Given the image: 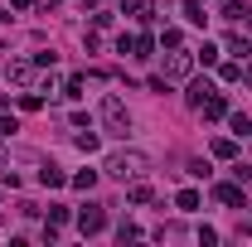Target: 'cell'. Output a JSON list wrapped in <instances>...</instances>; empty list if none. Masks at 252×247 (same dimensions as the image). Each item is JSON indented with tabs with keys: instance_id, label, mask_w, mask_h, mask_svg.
Returning a JSON list of instances; mask_svg holds the SVG:
<instances>
[{
	"instance_id": "1",
	"label": "cell",
	"mask_w": 252,
	"mask_h": 247,
	"mask_svg": "<svg viewBox=\"0 0 252 247\" xmlns=\"http://www.w3.org/2000/svg\"><path fill=\"white\" fill-rule=\"evenodd\" d=\"M102 170H107V175H112V180H141V175H146V170H151V160H146V155L141 151H112L107 155V165H102Z\"/></svg>"
},
{
	"instance_id": "2",
	"label": "cell",
	"mask_w": 252,
	"mask_h": 247,
	"mask_svg": "<svg viewBox=\"0 0 252 247\" xmlns=\"http://www.w3.org/2000/svg\"><path fill=\"white\" fill-rule=\"evenodd\" d=\"M97 117H102V131H107V136H126V131H131V112H126V102H122L117 93L102 97Z\"/></svg>"
},
{
	"instance_id": "3",
	"label": "cell",
	"mask_w": 252,
	"mask_h": 247,
	"mask_svg": "<svg viewBox=\"0 0 252 247\" xmlns=\"http://www.w3.org/2000/svg\"><path fill=\"white\" fill-rule=\"evenodd\" d=\"M102 228H107V209H102V204H83V209H78V233H83V238H97Z\"/></svg>"
},
{
	"instance_id": "4",
	"label": "cell",
	"mask_w": 252,
	"mask_h": 247,
	"mask_svg": "<svg viewBox=\"0 0 252 247\" xmlns=\"http://www.w3.org/2000/svg\"><path fill=\"white\" fill-rule=\"evenodd\" d=\"M194 112H199L204 122H219V117H228V97H223L219 88H209V93L194 102Z\"/></svg>"
},
{
	"instance_id": "5",
	"label": "cell",
	"mask_w": 252,
	"mask_h": 247,
	"mask_svg": "<svg viewBox=\"0 0 252 247\" xmlns=\"http://www.w3.org/2000/svg\"><path fill=\"white\" fill-rule=\"evenodd\" d=\"M10 83H15V88H34V83H39V63L34 59H15L10 63Z\"/></svg>"
},
{
	"instance_id": "6",
	"label": "cell",
	"mask_w": 252,
	"mask_h": 247,
	"mask_svg": "<svg viewBox=\"0 0 252 247\" xmlns=\"http://www.w3.org/2000/svg\"><path fill=\"white\" fill-rule=\"evenodd\" d=\"M189 68H194V54H189L185 44L170 49V59H165V78H189Z\"/></svg>"
},
{
	"instance_id": "7",
	"label": "cell",
	"mask_w": 252,
	"mask_h": 247,
	"mask_svg": "<svg viewBox=\"0 0 252 247\" xmlns=\"http://www.w3.org/2000/svg\"><path fill=\"white\" fill-rule=\"evenodd\" d=\"M223 20H228V25H243V30H252V10H248V0H228V5H223Z\"/></svg>"
},
{
	"instance_id": "8",
	"label": "cell",
	"mask_w": 252,
	"mask_h": 247,
	"mask_svg": "<svg viewBox=\"0 0 252 247\" xmlns=\"http://www.w3.org/2000/svg\"><path fill=\"white\" fill-rule=\"evenodd\" d=\"M214 199L228 204V209H243V204H248V199H243V185H219V189H214Z\"/></svg>"
},
{
	"instance_id": "9",
	"label": "cell",
	"mask_w": 252,
	"mask_h": 247,
	"mask_svg": "<svg viewBox=\"0 0 252 247\" xmlns=\"http://www.w3.org/2000/svg\"><path fill=\"white\" fill-rule=\"evenodd\" d=\"M39 185H44V189H63V185H68V175H63L59 165H39Z\"/></svg>"
},
{
	"instance_id": "10",
	"label": "cell",
	"mask_w": 252,
	"mask_h": 247,
	"mask_svg": "<svg viewBox=\"0 0 252 247\" xmlns=\"http://www.w3.org/2000/svg\"><path fill=\"white\" fill-rule=\"evenodd\" d=\"M156 54V39L151 34H131V59H151Z\"/></svg>"
},
{
	"instance_id": "11",
	"label": "cell",
	"mask_w": 252,
	"mask_h": 247,
	"mask_svg": "<svg viewBox=\"0 0 252 247\" xmlns=\"http://www.w3.org/2000/svg\"><path fill=\"white\" fill-rule=\"evenodd\" d=\"M214 155H219V160H238V141H233V136H219V141H214Z\"/></svg>"
},
{
	"instance_id": "12",
	"label": "cell",
	"mask_w": 252,
	"mask_h": 247,
	"mask_svg": "<svg viewBox=\"0 0 252 247\" xmlns=\"http://www.w3.org/2000/svg\"><path fill=\"white\" fill-rule=\"evenodd\" d=\"M73 146H78V151H97V131H93V126H78Z\"/></svg>"
},
{
	"instance_id": "13",
	"label": "cell",
	"mask_w": 252,
	"mask_h": 247,
	"mask_svg": "<svg viewBox=\"0 0 252 247\" xmlns=\"http://www.w3.org/2000/svg\"><path fill=\"white\" fill-rule=\"evenodd\" d=\"M185 15H189V25H199V30H204V20H209V15H204V0H185Z\"/></svg>"
},
{
	"instance_id": "14",
	"label": "cell",
	"mask_w": 252,
	"mask_h": 247,
	"mask_svg": "<svg viewBox=\"0 0 252 247\" xmlns=\"http://www.w3.org/2000/svg\"><path fill=\"white\" fill-rule=\"evenodd\" d=\"M175 204H180L185 214H194V209H199V189H180V194H175Z\"/></svg>"
},
{
	"instance_id": "15",
	"label": "cell",
	"mask_w": 252,
	"mask_h": 247,
	"mask_svg": "<svg viewBox=\"0 0 252 247\" xmlns=\"http://www.w3.org/2000/svg\"><path fill=\"white\" fill-rule=\"evenodd\" d=\"M68 185H73V189H83V194H88V189L97 185V170H78V175H73Z\"/></svg>"
},
{
	"instance_id": "16",
	"label": "cell",
	"mask_w": 252,
	"mask_h": 247,
	"mask_svg": "<svg viewBox=\"0 0 252 247\" xmlns=\"http://www.w3.org/2000/svg\"><path fill=\"white\" fill-rule=\"evenodd\" d=\"M228 126H233V136H252V122L243 112H228Z\"/></svg>"
},
{
	"instance_id": "17",
	"label": "cell",
	"mask_w": 252,
	"mask_h": 247,
	"mask_svg": "<svg viewBox=\"0 0 252 247\" xmlns=\"http://www.w3.org/2000/svg\"><path fill=\"white\" fill-rule=\"evenodd\" d=\"M219 78L223 83H243V63H219Z\"/></svg>"
},
{
	"instance_id": "18",
	"label": "cell",
	"mask_w": 252,
	"mask_h": 247,
	"mask_svg": "<svg viewBox=\"0 0 252 247\" xmlns=\"http://www.w3.org/2000/svg\"><path fill=\"white\" fill-rule=\"evenodd\" d=\"M63 223H68V209L63 204H49V223L44 228H63Z\"/></svg>"
},
{
	"instance_id": "19",
	"label": "cell",
	"mask_w": 252,
	"mask_h": 247,
	"mask_svg": "<svg viewBox=\"0 0 252 247\" xmlns=\"http://www.w3.org/2000/svg\"><path fill=\"white\" fill-rule=\"evenodd\" d=\"M156 44H160V49H180V44H185V34H180V30H165Z\"/></svg>"
},
{
	"instance_id": "20",
	"label": "cell",
	"mask_w": 252,
	"mask_h": 247,
	"mask_svg": "<svg viewBox=\"0 0 252 247\" xmlns=\"http://www.w3.org/2000/svg\"><path fill=\"white\" fill-rule=\"evenodd\" d=\"M63 97L78 102V97H83V78H68V83H63Z\"/></svg>"
},
{
	"instance_id": "21",
	"label": "cell",
	"mask_w": 252,
	"mask_h": 247,
	"mask_svg": "<svg viewBox=\"0 0 252 247\" xmlns=\"http://www.w3.org/2000/svg\"><path fill=\"white\" fill-rule=\"evenodd\" d=\"M20 107H25V112H39V107H44V97H39V88H34V93H25V97H20Z\"/></svg>"
},
{
	"instance_id": "22",
	"label": "cell",
	"mask_w": 252,
	"mask_h": 247,
	"mask_svg": "<svg viewBox=\"0 0 252 247\" xmlns=\"http://www.w3.org/2000/svg\"><path fill=\"white\" fill-rule=\"evenodd\" d=\"M228 49H233V54H252V44H248V34H233V39H228Z\"/></svg>"
},
{
	"instance_id": "23",
	"label": "cell",
	"mask_w": 252,
	"mask_h": 247,
	"mask_svg": "<svg viewBox=\"0 0 252 247\" xmlns=\"http://www.w3.org/2000/svg\"><path fill=\"white\" fill-rule=\"evenodd\" d=\"M194 59H199V63H209V68H214V63H219V49H214V44H204V49H199Z\"/></svg>"
},
{
	"instance_id": "24",
	"label": "cell",
	"mask_w": 252,
	"mask_h": 247,
	"mask_svg": "<svg viewBox=\"0 0 252 247\" xmlns=\"http://www.w3.org/2000/svg\"><path fill=\"white\" fill-rule=\"evenodd\" d=\"M131 204H151V185H131Z\"/></svg>"
},
{
	"instance_id": "25",
	"label": "cell",
	"mask_w": 252,
	"mask_h": 247,
	"mask_svg": "<svg viewBox=\"0 0 252 247\" xmlns=\"http://www.w3.org/2000/svg\"><path fill=\"white\" fill-rule=\"evenodd\" d=\"M146 5H151V0H122V15H141Z\"/></svg>"
},
{
	"instance_id": "26",
	"label": "cell",
	"mask_w": 252,
	"mask_h": 247,
	"mask_svg": "<svg viewBox=\"0 0 252 247\" xmlns=\"http://www.w3.org/2000/svg\"><path fill=\"white\" fill-rule=\"evenodd\" d=\"M117 238H122V243H131V238H141V228H136V223H122V228H117Z\"/></svg>"
},
{
	"instance_id": "27",
	"label": "cell",
	"mask_w": 252,
	"mask_h": 247,
	"mask_svg": "<svg viewBox=\"0 0 252 247\" xmlns=\"http://www.w3.org/2000/svg\"><path fill=\"white\" fill-rule=\"evenodd\" d=\"M15 131H20V122H15V117H5V112H0V136H15Z\"/></svg>"
},
{
	"instance_id": "28",
	"label": "cell",
	"mask_w": 252,
	"mask_h": 247,
	"mask_svg": "<svg viewBox=\"0 0 252 247\" xmlns=\"http://www.w3.org/2000/svg\"><path fill=\"white\" fill-rule=\"evenodd\" d=\"M5 170H10V151L0 146V175H5Z\"/></svg>"
},
{
	"instance_id": "29",
	"label": "cell",
	"mask_w": 252,
	"mask_h": 247,
	"mask_svg": "<svg viewBox=\"0 0 252 247\" xmlns=\"http://www.w3.org/2000/svg\"><path fill=\"white\" fill-rule=\"evenodd\" d=\"M10 5H15V10H30V5H34V0H10Z\"/></svg>"
},
{
	"instance_id": "30",
	"label": "cell",
	"mask_w": 252,
	"mask_h": 247,
	"mask_svg": "<svg viewBox=\"0 0 252 247\" xmlns=\"http://www.w3.org/2000/svg\"><path fill=\"white\" fill-rule=\"evenodd\" d=\"M243 83H248V88H252V63H248V68H243Z\"/></svg>"
},
{
	"instance_id": "31",
	"label": "cell",
	"mask_w": 252,
	"mask_h": 247,
	"mask_svg": "<svg viewBox=\"0 0 252 247\" xmlns=\"http://www.w3.org/2000/svg\"><path fill=\"white\" fill-rule=\"evenodd\" d=\"M248 233H252V218H248Z\"/></svg>"
}]
</instances>
